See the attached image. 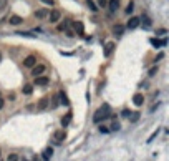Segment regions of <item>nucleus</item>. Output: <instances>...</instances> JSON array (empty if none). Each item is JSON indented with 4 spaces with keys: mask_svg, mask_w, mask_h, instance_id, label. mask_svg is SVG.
Listing matches in <instances>:
<instances>
[{
    "mask_svg": "<svg viewBox=\"0 0 169 161\" xmlns=\"http://www.w3.org/2000/svg\"><path fill=\"white\" fill-rule=\"evenodd\" d=\"M51 156H53V149H51V148H45V151L42 153V161H50Z\"/></svg>",
    "mask_w": 169,
    "mask_h": 161,
    "instance_id": "obj_13",
    "label": "nucleus"
},
{
    "mask_svg": "<svg viewBox=\"0 0 169 161\" xmlns=\"http://www.w3.org/2000/svg\"><path fill=\"white\" fill-rule=\"evenodd\" d=\"M119 128H121V125H119L118 121H113V123H111L110 131H119Z\"/></svg>",
    "mask_w": 169,
    "mask_h": 161,
    "instance_id": "obj_26",
    "label": "nucleus"
},
{
    "mask_svg": "<svg viewBox=\"0 0 169 161\" xmlns=\"http://www.w3.org/2000/svg\"><path fill=\"white\" fill-rule=\"evenodd\" d=\"M156 73H157V67H152L151 70H149V73H148V75H149V76H154Z\"/></svg>",
    "mask_w": 169,
    "mask_h": 161,
    "instance_id": "obj_32",
    "label": "nucleus"
},
{
    "mask_svg": "<svg viewBox=\"0 0 169 161\" xmlns=\"http://www.w3.org/2000/svg\"><path fill=\"white\" fill-rule=\"evenodd\" d=\"M72 25L75 27V32H76L78 35H83V33H84V30H83V23H81V22H73Z\"/></svg>",
    "mask_w": 169,
    "mask_h": 161,
    "instance_id": "obj_18",
    "label": "nucleus"
},
{
    "mask_svg": "<svg viewBox=\"0 0 169 161\" xmlns=\"http://www.w3.org/2000/svg\"><path fill=\"white\" fill-rule=\"evenodd\" d=\"M0 58H2V55H0Z\"/></svg>",
    "mask_w": 169,
    "mask_h": 161,
    "instance_id": "obj_40",
    "label": "nucleus"
},
{
    "mask_svg": "<svg viewBox=\"0 0 169 161\" xmlns=\"http://www.w3.org/2000/svg\"><path fill=\"white\" fill-rule=\"evenodd\" d=\"M48 12H50L48 9H38V10H35V18H37V20H45V18H48Z\"/></svg>",
    "mask_w": 169,
    "mask_h": 161,
    "instance_id": "obj_6",
    "label": "nucleus"
},
{
    "mask_svg": "<svg viewBox=\"0 0 169 161\" xmlns=\"http://www.w3.org/2000/svg\"><path fill=\"white\" fill-rule=\"evenodd\" d=\"M149 42H151V45H152L154 48H161V47H166V45H168V38H162V40H156V38H151Z\"/></svg>",
    "mask_w": 169,
    "mask_h": 161,
    "instance_id": "obj_9",
    "label": "nucleus"
},
{
    "mask_svg": "<svg viewBox=\"0 0 169 161\" xmlns=\"http://www.w3.org/2000/svg\"><path fill=\"white\" fill-rule=\"evenodd\" d=\"M157 133H159V130H156V131H154L151 136H149V138H148V143H151V141L154 140V138H156V136H157Z\"/></svg>",
    "mask_w": 169,
    "mask_h": 161,
    "instance_id": "obj_31",
    "label": "nucleus"
},
{
    "mask_svg": "<svg viewBox=\"0 0 169 161\" xmlns=\"http://www.w3.org/2000/svg\"><path fill=\"white\" fill-rule=\"evenodd\" d=\"M45 72H47V67H45V65H42V63H37L33 68H32V76H33V78L42 76Z\"/></svg>",
    "mask_w": 169,
    "mask_h": 161,
    "instance_id": "obj_3",
    "label": "nucleus"
},
{
    "mask_svg": "<svg viewBox=\"0 0 169 161\" xmlns=\"http://www.w3.org/2000/svg\"><path fill=\"white\" fill-rule=\"evenodd\" d=\"M114 48H116V45H114L113 42H108L106 43V47H105V51H103V55L108 58V57H111V53L114 51Z\"/></svg>",
    "mask_w": 169,
    "mask_h": 161,
    "instance_id": "obj_11",
    "label": "nucleus"
},
{
    "mask_svg": "<svg viewBox=\"0 0 169 161\" xmlns=\"http://www.w3.org/2000/svg\"><path fill=\"white\" fill-rule=\"evenodd\" d=\"M58 102H60V105H63V106L70 105V100H68V96H66L65 91H60V93H58Z\"/></svg>",
    "mask_w": 169,
    "mask_h": 161,
    "instance_id": "obj_12",
    "label": "nucleus"
},
{
    "mask_svg": "<svg viewBox=\"0 0 169 161\" xmlns=\"http://www.w3.org/2000/svg\"><path fill=\"white\" fill-rule=\"evenodd\" d=\"M121 115L124 116V118H129V115H131V110H123Z\"/></svg>",
    "mask_w": 169,
    "mask_h": 161,
    "instance_id": "obj_33",
    "label": "nucleus"
},
{
    "mask_svg": "<svg viewBox=\"0 0 169 161\" xmlns=\"http://www.w3.org/2000/svg\"><path fill=\"white\" fill-rule=\"evenodd\" d=\"M113 33L114 35H123L124 33V27L123 25H114L113 27Z\"/></svg>",
    "mask_w": 169,
    "mask_h": 161,
    "instance_id": "obj_22",
    "label": "nucleus"
},
{
    "mask_svg": "<svg viewBox=\"0 0 169 161\" xmlns=\"http://www.w3.org/2000/svg\"><path fill=\"white\" fill-rule=\"evenodd\" d=\"M164 58V53H159V55L156 57V60H154V62H159V60H162Z\"/></svg>",
    "mask_w": 169,
    "mask_h": 161,
    "instance_id": "obj_36",
    "label": "nucleus"
},
{
    "mask_svg": "<svg viewBox=\"0 0 169 161\" xmlns=\"http://www.w3.org/2000/svg\"><path fill=\"white\" fill-rule=\"evenodd\" d=\"M33 85L35 86H47V85H50V78L48 76H37L35 78V81H33Z\"/></svg>",
    "mask_w": 169,
    "mask_h": 161,
    "instance_id": "obj_4",
    "label": "nucleus"
},
{
    "mask_svg": "<svg viewBox=\"0 0 169 161\" xmlns=\"http://www.w3.org/2000/svg\"><path fill=\"white\" fill-rule=\"evenodd\" d=\"M164 33H168V30H166V28H159V30H156V35H164Z\"/></svg>",
    "mask_w": 169,
    "mask_h": 161,
    "instance_id": "obj_34",
    "label": "nucleus"
},
{
    "mask_svg": "<svg viewBox=\"0 0 169 161\" xmlns=\"http://www.w3.org/2000/svg\"><path fill=\"white\" fill-rule=\"evenodd\" d=\"M133 103H134L136 106H141L144 103V96L141 93H136L134 96H133Z\"/></svg>",
    "mask_w": 169,
    "mask_h": 161,
    "instance_id": "obj_15",
    "label": "nucleus"
},
{
    "mask_svg": "<svg viewBox=\"0 0 169 161\" xmlns=\"http://www.w3.org/2000/svg\"><path fill=\"white\" fill-rule=\"evenodd\" d=\"M33 161H42V160H40V158H37V156H35V158H33Z\"/></svg>",
    "mask_w": 169,
    "mask_h": 161,
    "instance_id": "obj_38",
    "label": "nucleus"
},
{
    "mask_svg": "<svg viewBox=\"0 0 169 161\" xmlns=\"http://www.w3.org/2000/svg\"><path fill=\"white\" fill-rule=\"evenodd\" d=\"M86 7H88L91 12H98V7H96V4H95L93 0H86Z\"/></svg>",
    "mask_w": 169,
    "mask_h": 161,
    "instance_id": "obj_23",
    "label": "nucleus"
},
{
    "mask_svg": "<svg viewBox=\"0 0 169 161\" xmlns=\"http://www.w3.org/2000/svg\"><path fill=\"white\" fill-rule=\"evenodd\" d=\"M9 22H10V25H20L22 22H23V18H22L20 15H12V17L9 18Z\"/></svg>",
    "mask_w": 169,
    "mask_h": 161,
    "instance_id": "obj_16",
    "label": "nucleus"
},
{
    "mask_svg": "<svg viewBox=\"0 0 169 161\" xmlns=\"http://www.w3.org/2000/svg\"><path fill=\"white\" fill-rule=\"evenodd\" d=\"M37 65V57L35 55H28L25 60H23V67L25 68H33Z\"/></svg>",
    "mask_w": 169,
    "mask_h": 161,
    "instance_id": "obj_5",
    "label": "nucleus"
},
{
    "mask_svg": "<svg viewBox=\"0 0 169 161\" xmlns=\"http://www.w3.org/2000/svg\"><path fill=\"white\" fill-rule=\"evenodd\" d=\"M111 116V113H110V106L108 105H103L100 110H96L95 111V115H93V121L95 123H103L105 120H108Z\"/></svg>",
    "mask_w": 169,
    "mask_h": 161,
    "instance_id": "obj_1",
    "label": "nucleus"
},
{
    "mask_svg": "<svg viewBox=\"0 0 169 161\" xmlns=\"http://www.w3.org/2000/svg\"><path fill=\"white\" fill-rule=\"evenodd\" d=\"M7 161H20V158H18L17 153H10L9 156H7Z\"/></svg>",
    "mask_w": 169,
    "mask_h": 161,
    "instance_id": "obj_25",
    "label": "nucleus"
},
{
    "mask_svg": "<svg viewBox=\"0 0 169 161\" xmlns=\"http://www.w3.org/2000/svg\"><path fill=\"white\" fill-rule=\"evenodd\" d=\"M138 27H139V17H131L129 20H128V23H126V27H124V28L134 30V28H138Z\"/></svg>",
    "mask_w": 169,
    "mask_h": 161,
    "instance_id": "obj_7",
    "label": "nucleus"
},
{
    "mask_svg": "<svg viewBox=\"0 0 169 161\" xmlns=\"http://www.w3.org/2000/svg\"><path fill=\"white\" fill-rule=\"evenodd\" d=\"M139 116H141V113L139 111H131V115H129V123H136L138 120H139Z\"/></svg>",
    "mask_w": 169,
    "mask_h": 161,
    "instance_id": "obj_20",
    "label": "nucleus"
},
{
    "mask_svg": "<svg viewBox=\"0 0 169 161\" xmlns=\"http://www.w3.org/2000/svg\"><path fill=\"white\" fill-rule=\"evenodd\" d=\"M22 161H28V160H25V158H23V160H22Z\"/></svg>",
    "mask_w": 169,
    "mask_h": 161,
    "instance_id": "obj_39",
    "label": "nucleus"
},
{
    "mask_svg": "<svg viewBox=\"0 0 169 161\" xmlns=\"http://www.w3.org/2000/svg\"><path fill=\"white\" fill-rule=\"evenodd\" d=\"M48 105H50V98L43 96V98H40V102L37 103V108H38V110H47Z\"/></svg>",
    "mask_w": 169,
    "mask_h": 161,
    "instance_id": "obj_10",
    "label": "nucleus"
},
{
    "mask_svg": "<svg viewBox=\"0 0 169 161\" xmlns=\"http://www.w3.org/2000/svg\"><path fill=\"white\" fill-rule=\"evenodd\" d=\"M141 22H143V25L146 27V28H148V27H151V23H152L151 18H149L148 15H141V17H139V23H141Z\"/></svg>",
    "mask_w": 169,
    "mask_h": 161,
    "instance_id": "obj_19",
    "label": "nucleus"
},
{
    "mask_svg": "<svg viewBox=\"0 0 169 161\" xmlns=\"http://www.w3.org/2000/svg\"><path fill=\"white\" fill-rule=\"evenodd\" d=\"M65 138H66V135H65V131H63V130H58V131H55V133H53V140H55V143H56V144L63 143V141H65Z\"/></svg>",
    "mask_w": 169,
    "mask_h": 161,
    "instance_id": "obj_8",
    "label": "nucleus"
},
{
    "mask_svg": "<svg viewBox=\"0 0 169 161\" xmlns=\"http://www.w3.org/2000/svg\"><path fill=\"white\" fill-rule=\"evenodd\" d=\"M100 133L106 135V133H110V128H108V126H105V125H101V126H100Z\"/></svg>",
    "mask_w": 169,
    "mask_h": 161,
    "instance_id": "obj_29",
    "label": "nucleus"
},
{
    "mask_svg": "<svg viewBox=\"0 0 169 161\" xmlns=\"http://www.w3.org/2000/svg\"><path fill=\"white\" fill-rule=\"evenodd\" d=\"M4 105H5V102H4V98H0V110L4 108Z\"/></svg>",
    "mask_w": 169,
    "mask_h": 161,
    "instance_id": "obj_37",
    "label": "nucleus"
},
{
    "mask_svg": "<svg viewBox=\"0 0 169 161\" xmlns=\"http://www.w3.org/2000/svg\"><path fill=\"white\" fill-rule=\"evenodd\" d=\"M72 118H73V113H72V111H68L63 118H61V126H63V128L68 126V125H70V121H72Z\"/></svg>",
    "mask_w": 169,
    "mask_h": 161,
    "instance_id": "obj_14",
    "label": "nucleus"
},
{
    "mask_svg": "<svg viewBox=\"0 0 169 161\" xmlns=\"http://www.w3.org/2000/svg\"><path fill=\"white\" fill-rule=\"evenodd\" d=\"M106 5H108V0H98V9H100V7L105 9Z\"/></svg>",
    "mask_w": 169,
    "mask_h": 161,
    "instance_id": "obj_30",
    "label": "nucleus"
},
{
    "mask_svg": "<svg viewBox=\"0 0 169 161\" xmlns=\"http://www.w3.org/2000/svg\"><path fill=\"white\" fill-rule=\"evenodd\" d=\"M58 105H60V102H58V95H55V96L51 98V108H56Z\"/></svg>",
    "mask_w": 169,
    "mask_h": 161,
    "instance_id": "obj_27",
    "label": "nucleus"
},
{
    "mask_svg": "<svg viewBox=\"0 0 169 161\" xmlns=\"http://www.w3.org/2000/svg\"><path fill=\"white\" fill-rule=\"evenodd\" d=\"M133 10H134V4H133V2H129V4H128V7H126V10H124V12H126L128 15H129V13H133Z\"/></svg>",
    "mask_w": 169,
    "mask_h": 161,
    "instance_id": "obj_28",
    "label": "nucleus"
},
{
    "mask_svg": "<svg viewBox=\"0 0 169 161\" xmlns=\"http://www.w3.org/2000/svg\"><path fill=\"white\" fill-rule=\"evenodd\" d=\"M106 7H110V10L114 13L116 10H118V7H119V2L118 0H108V5H106Z\"/></svg>",
    "mask_w": 169,
    "mask_h": 161,
    "instance_id": "obj_17",
    "label": "nucleus"
},
{
    "mask_svg": "<svg viewBox=\"0 0 169 161\" xmlns=\"http://www.w3.org/2000/svg\"><path fill=\"white\" fill-rule=\"evenodd\" d=\"M42 2L45 5H50V7H53V5H55V2H53V0H42Z\"/></svg>",
    "mask_w": 169,
    "mask_h": 161,
    "instance_id": "obj_35",
    "label": "nucleus"
},
{
    "mask_svg": "<svg viewBox=\"0 0 169 161\" xmlns=\"http://www.w3.org/2000/svg\"><path fill=\"white\" fill-rule=\"evenodd\" d=\"M70 25H72V22H70V18H66V20H65L61 25H58V32H66Z\"/></svg>",
    "mask_w": 169,
    "mask_h": 161,
    "instance_id": "obj_21",
    "label": "nucleus"
},
{
    "mask_svg": "<svg viewBox=\"0 0 169 161\" xmlns=\"http://www.w3.org/2000/svg\"><path fill=\"white\" fill-rule=\"evenodd\" d=\"M22 91H23V95H32L33 93V85H25L22 88Z\"/></svg>",
    "mask_w": 169,
    "mask_h": 161,
    "instance_id": "obj_24",
    "label": "nucleus"
},
{
    "mask_svg": "<svg viewBox=\"0 0 169 161\" xmlns=\"http://www.w3.org/2000/svg\"><path fill=\"white\" fill-rule=\"evenodd\" d=\"M58 20H61V12L58 9H53L48 12V22L50 23H56Z\"/></svg>",
    "mask_w": 169,
    "mask_h": 161,
    "instance_id": "obj_2",
    "label": "nucleus"
}]
</instances>
